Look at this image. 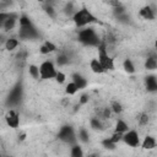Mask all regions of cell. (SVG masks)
<instances>
[{
    "label": "cell",
    "mask_w": 157,
    "mask_h": 157,
    "mask_svg": "<svg viewBox=\"0 0 157 157\" xmlns=\"http://www.w3.org/2000/svg\"><path fill=\"white\" fill-rule=\"evenodd\" d=\"M77 40L85 45V47H92V48H97L103 38L98 34V32L96 31V28H93L92 26H88V27H85V28H81L77 33Z\"/></svg>",
    "instance_id": "1"
},
{
    "label": "cell",
    "mask_w": 157,
    "mask_h": 157,
    "mask_svg": "<svg viewBox=\"0 0 157 157\" xmlns=\"http://www.w3.org/2000/svg\"><path fill=\"white\" fill-rule=\"evenodd\" d=\"M72 22L75 23V26L81 29V28H85V27H88L93 23H97L99 22L98 18L91 12L90 9H87L86 6H82L81 9H77V11L72 15L71 17Z\"/></svg>",
    "instance_id": "2"
},
{
    "label": "cell",
    "mask_w": 157,
    "mask_h": 157,
    "mask_svg": "<svg viewBox=\"0 0 157 157\" xmlns=\"http://www.w3.org/2000/svg\"><path fill=\"white\" fill-rule=\"evenodd\" d=\"M97 50H98V61L102 64L103 69L105 71H112L114 70V59L109 55V52H108V48L105 45V42L104 39L102 40V43L97 47Z\"/></svg>",
    "instance_id": "3"
},
{
    "label": "cell",
    "mask_w": 157,
    "mask_h": 157,
    "mask_svg": "<svg viewBox=\"0 0 157 157\" xmlns=\"http://www.w3.org/2000/svg\"><path fill=\"white\" fill-rule=\"evenodd\" d=\"M58 139H59L60 141L65 142V144H69L70 146L77 144L76 131H75V129H74L71 125H69V124H65V125H63V126L59 129Z\"/></svg>",
    "instance_id": "4"
},
{
    "label": "cell",
    "mask_w": 157,
    "mask_h": 157,
    "mask_svg": "<svg viewBox=\"0 0 157 157\" xmlns=\"http://www.w3.org/2000/svg\"><path fill=\"white\" fill-rule=\"evenodd\" d=\"M39 78L40 80H52L55 77L58 70L52 60H44L39 66Z\"/></svg>",
    "instance_id": "5"
},
{
    "label": "cell",
    "mask_w": 157,
    "mask_h": 157,
    "mask_svg": "<svg viewBox=\"0 0 157 157\" xmlns=\"http://www.w3.org/2000/svg\"><path fill=\"white\" fill-rule=\"evenodd\" d=\"M22 94H23V88H22V85L18 82L16 83L9 92V96L6 98V104L9 107H13V105H17L21 99H22Z\"/></svg>",
    "instance_id": "6"
},
{
    "label": "cell",
    "mask_w": 157,
    "mask_h": 157,
    "mask_svg": "<svg viewBox=\"0 0 157 157\" xmlns=\"http://www.w3.org/2000/svg\"><path fill=\"white\" fill-rule=\"evenodd\" d=\"M18 37L20 39L23 40H33V39H39L40 33L34 25H31L27 27H18Z\"/></svg>",
    "instance_id": "7"
},
{
    "label": "cell",
    "mask_w": 157,
    "mask_h": 157,
    "mask_svg": "<svg viewBox=\"0 0 157 157\" xmlns=\"http://www.w3.org/2000/svg\"><path fill=\"white\" fill-rule=\"evenodd\" d=\"M121 141H123L125 145H128V146H130V147H132V148L139 147L140 144H141V141H140V135H139V132H137L136 130H128L125 134H123Z\"/></svg>",
    "instance_id": "8"
},
{
    "label": "cell",
    "mask_w": 157,
    "mask_h": 157,
    "mask_svg": "<svg viewBox=\"0 0 157 157\" xmlns=\"http://www.w3.org/2000/svg\"><path fill=\"white\" fill-rule=\"evenodd\" d=\"M5 121L6 125L11 129H17L20 126V114L16 109H10L5 114Z\"/></svg>",
    "instance_id": "9"
},
{
    "label": "cell",
    "mask_w": 157,
    "mask_h": 157,
    "mask_svg": "<svg viewBox=\"0 0 157 157\" xmlns=\"http://www.w3.org/2000/svg\"><path fill=\"white\" fill-rule=\"evenodd\" d=\"M139 15L141 18L147 20V21H152L156 18V9L153 5H145L140 9Z\"/></svg>",
    "instance_id": "10"
},
{
    "label": "cell",
    "mask_w": 157,
    "mask_h": 157,
    "mask_svg": "<svg viewBox=\"0 0 157 157\" xmlns=\"http://www.w3.org/2000/svg\"><path fill=\"white\" fill-rule=\"evenodd\" d=\"M18 17H20V15H18L17 12H11L10 17H9L7 20H5V21L2 22V25H1L2 29H4L5 32H9V31L13 29L15 26H16V23H17V21H18Z\"/></svg>",
    "instance_id": "11"
},
{
    "label": "cell",
    "mask_w": 157,
    "mask_h": 157,
    "mask_svg": "<svg viewBox=\"0 0 157 157\" xmlns=\"http://www.w3.org/2000/svg\"><path fill=\"white\" fill-rule=\"evenodd\" d=\"M71 78H72V82L76 85V87H77L78 91L86 88L87 85H88L87 78H86L85 76H82L80 72H74V74L71 75Z\"/></svg>",
    "instance_id": "12"
},
{
    "label": "cell",
    "mask_w": 157,
    "mask_h": 157,
    "mask_svg": "<svg viewBox=\"0 0 157 157\" xmlns=\"http://www.w3.org/2000/svg\"><path fill=\"white\" fill-rule=\"evenodd\" d=\"M145 87L147 90V92L150 93H155L157 91V78L156 75H147L145 77Z\"/></svg>",
    "instance_id": "13"
},
{
    "label": "cell",
    "mask_w": 157,
    "mask_h": 157,
    "mask_svg": "<svg viewBox=\"0 0 157 157\" xmlns=\"http://www.w3.org/2000/svg\"><path fill=\"white\" fill-rule=\"evenodd\" d=\"M145 69L148 71H155L157 69V56L156 54H151L145 59V64H144Z\"/></svg>",
    "instance_id": "14"
},
{
    "label": "cell",
    "mask_w": 157,
    "mask_h": 157,
    "mask_svg": "<svg viewBox=\"0 0 157 157\" xmlns=\"http://www.w3.org/2000/svg\"><path fill=\"white\" fill-rule=\"evenodd\" d=\"M140 145H141V147H142L144 150H147V151H148V150H153V148L156 147L157 144H156V139H155L153 136H151V135H146Z\"/></svg>",
    "instance_id": "15"
},
{
    "label": "cell",
    "mask_w": 157,
    "mask_h": 157,
    "mask_svg": "<svg viewBox=\"0 0 157 157\" xmlns=\"http://www.w3.org/2000/svg\"><path fill=\"white\" fill-rule=\"evenodd\" d=\"M18 45H20V40H18L16 37H9V38H6V39H5V43H4L5 49H6V50H9V52L15 50Z\"/></svg>",
    "instance_id": "16"
},
{
    "label": "cell",
    "mask_w": 157,
    "mask_h": 157,
    "mask_svg": "<svg viewBox=\"0 0 157 157\" xmlns=\"http://www.w3.org/2000/svg\"><path fill=\"white\" fill-rule=\"evenodd\" d=\"M128 130H130L128 123L124 120V119H118L115 121V129H114V132H118V134H125Z\"/></svg>",
    "instance_id": "17"
},
{
    "label": "cell",
    "mask_w": 157,
    "mask_h": 157,
    "mask_svg": "<svg viewBox=\"0 0 157 157\" xmlns=\"http://www.w3.org/2000/svg\"><path fill=\"white\" fill-rule=\"evenodd\" d=\"M90 69H91V71L94 72V74H103V72H105V70L103 69L102 64L98 61L97 58L91 59V61H90Z\"/></svg>",
    "instance_id": "18"
},
{
    "label": "cell",
    "mask_w": 157,
    "mask_h": 157,
    "mask_svg": "<svg viewBox=\"0 0 157 157\" xmlns=\"http://www.w3.org/2000/svg\"><path fill=\"white\" fill-rule=\"evenodd\" d=\"M90 126H91V129H93L96 131H99V130L104 129V124H103L102 119H99L98 117H92L90 119Z\"/></svg>",
    "instance_id": "19"
},
{
    "label": "cell",
    "mask_w": 157,
    "mask_h": 157,
    "mask_svg": "<svg viewBox=\"0 0 157 157\" xmlns=\"http://www.w3.org/2000/svg\"><path fill=\"white\" fill-rule=\"evenodd\" d=\"M70 157H85V153H83V150H82L81 145H78V144L71 145V147H70Z\"/></svg>",
    "instance_id": "20"
},
{
    "label": "cell",
    "mask_w": 157,
    "mask_h": 157,
    "mask_svg": "<svg viewBox=\"0 0 157 157\" xmlns=\"http://www.w3.org/2000/svg\"><path fill=\"white\" fill-rule=\"evenodd\" d=\"M76 136H77V140L81 141V142H83V144H87L90 141V132L85 128H80L78 129V132L76 134Z\"/></svg>",
    "instance_id": "21"
},
{
    "label": "cell",
    "mask_w": 157,
    "mask_h": 157,
    "mask_svg": "<svg viewBox=\"0 0 157 157\" xmlns=\"http://www.w3.org/2000/svg\"><path fill=\"white\" fill-rule=\"evenodd\" d=\"M55 63L59 66H65L70 63V56L66 53H60V54H58V56L55 59Z\"/></svg>",
    "instance_id": "22"
},
{
    "label": "cell",
    "mask_w": 157,
    "mask_h": 157,
    "mask_svg": "<svg viewBox=\"0 0 157 157\" xmlns=\"http://www.w3.org/2000/svg\"><path fill=\"white\" fill-rule=\"evenodd\" d=\"M123 69H124L128 74H135V71H136V67H135L132 60L129 59V58H126V59L123 61Z\"/></svg>",
    "instance_id": "23"
},
{
    "label": "cell",
    "mask_w": 157,
    "mask_h": 157,
    "mask_svg": "<svg viewBox=\"0 0 157 157\" xmlns=\"http://www.w3.org/2000/svg\"><path fill=\"white\" fill-rule=\"evenodd\" d=\"M63 10H64V12H65L67 16H70V17H72V15L77 11V9H75V2H72V1L66 2Z\"/></svg>",
    "instance_id": "24"
},
{
    "label": "cell",
    "mask_w": 157,
    "mask_h": 157,
    "mask_svg": "<svg viewBox=\"0 0 157 157\" xmlns=\"http://www.w3.org/2000/svg\"><path fill=\"white\" fill-rule=\"evenodd\" d=\"M31 25H33V22L31 21V18L26 13L20 15V17H18V27H27V26H31Z\"/></svg>",
    "instance_id": "25"
},
{
    "label": "cell",
    "mask_w": 157,
    "mask_h": 157,
    "mask_svg": "<svg viewBox=\"0 0 157 157\" xmlns=\"http://www.w3.org/2000/svg\"><path fill=\"white\" fill-rule=\"evenodd\" d=\"M28 74L31 75L32 78L34 80H39V67L34 64H29L28 66Z\"/></svg>",
    "instance_id": "26"
},
{
    "label": "cell",
    "mask_w": 157,
    "mask_h": 157,
    "mask_svg": "<svg viewBox=\"0 0 157 157\" xmlns=\"http://www.w3.org/2000/svg\"><path fill=\"white\" fill-rule=\"evenodd\" d=\"M77 87H76V85L71 81V82H69V83H66V86H65V93L67 94V96H74V94H76L77 93Z\"/></svg>",
    "instance_id": "27"
},
{
    "label": "cell",
    "mask_w": 157,
    "mask_h": 157,
    "mask_svg": "<svg viewBox=\"0 0 157 157\" xmlns=\"http://www.w3.org/2000/svg\"><path fill=\"white\" fill-rule=\"evenodd\" d=\"M43 9H44L45 13H47L49 17H52V18H55V17H56V10L53 7V5H52L50 2H47Z\"/></svg>",
    "instance_id": "28"
},
{
    "label": "cell",
    "mask_w": 157,
    "mask_h": 157,
    "mask_svg": "<svg viewBox=\"0 0 157 157\" xmlns=\"http://www.w3.org/2000/svg\"><path fill=\"white\" fill-rule=\"evenodd\" d=\"M110 110H112V113H114V114H120V113L123 112V105H121V103L118 102V101H113L112 104H110Z\"/></svg>",
    "instance_id": "29"
},
{
    "label": "cell",
    "mask_w": 157,
    "mask_h": 157,
    "mask_svg": "<svg viewBox=\"0 0 157 157\" xmlns=\"http://www.w3.org/2000/svg\"><path fill=\"white\" fill-rule=\"evenodd\" d=\"M148 121H150V117H148L147 113H141V114L139 115V118H137V124H139V126H146V125L148 124Z\"/></svg>",
    "instance_id": "30"
},
{
    "label": "cell",
    "mask_w": 157,
    "mask_h": 157,
    "mask_svg": "<svg viewBox=\"0 0 157 157\" xmlns=\"http://www.w3.org/2000/svg\"><path fill=\"white\" fill-rule=\"evenodd\" d=\"M101 145H102L104 148H107V150H114V148H115V145L109 140V137L103 139V140L101 141Z\"/></svg>",
    "instance_id": "31"
},
{
    "label": "cell",
    "mask_w": 157,
    "mask_h": 157,
    "mask_svg": "<svg viewBox=\"0 0 157 157\" xmlns=\"http://www.w3.org/2000/svg\"><path fill=\"white\" fill-rule=\"evenodd\" d=\"M54 80H55L59 85H61V83L65 82V80H66V75H65L63 71H58L56 75H55V77H54Z\"/></svg>",
    "instance_id": "32"
},
{
    "label": "cell",
    "mask_w": 157,
    "mask_h": 157,
    "mask_svg": "<svg viewBox=\"0 0 157 157\" xmlns=\"http://www.w3.org/2000/svg\"><path fill=\"white\" fill-rule=\"evenodd\" d=\"M121 139H123V135H121V134H118V132H113L112 136H109V140H110L114 145H117L118 142H120Z\"/></svg>",
    "instance_id": "33"
},
{
    "label": "cell",
    "mask_w": 157,
    "mask_h": 157,
    "mask_svg": "<svg viewBox=\"0 0 157 157\" xmlns=\"http://www.w3.org/2000/svg\"><path fill=\"white\" fill-rule=\"evenodd\" d=\"M115 18H117L119 22H121V23H128V22L130 21V16L128 15V12L121 13V15H119V16H115Z\"/></svg>",
    "instance_id": "34"
},
{
    "label": "cell",
    "mask_w": 157,
    "mask_h": 157,
    "mask_svg": "<svg viewBox=\"0 0 157 157\" xmlns=\"http://www.w3.org/2000/svg\"><path fill=\"white\" fill-rule=\"evenodd\" d=\"M88 101H90L88 93H82V94L80 96V98H78V104H80V105H83V104L88 103Z\"/></svg>",
    "instance_id": "35"
},
{
    "label": "cell",
    "mask_w": 157,
    "mask_h": 157,
    "mask_svg": "<svg viewBox=\"0 0 157 157\" xmlns=\"http://www.w3.org/2000/svg\"><path fill=\"white\" fill-rule=\"evenodd\" d=\"M43 44H44V45L48 48V50H49L50 53H53V52H55V50L58 49V48H56V45H55L53 42H50V40H45Z\"/></svg>",
    "instance_id": "36"
},
{
    "label": "cell",
    "mask_w": 157,
    "mask_h": 157,
    "mask_svg": "<svg viewBox=\"0 0 157 157\" xmlns=\"http://www.w3.org/2000/svg\"><path fill=\"white\" fill-rule=\"evenodd\" d=\"M107 4H108V5H110V6H112V9H114V7L119 6V5H121L123 2H121V1H118V0H113V1L110 0V1H107Z\"/></svg>",
    "instance_id": "37"
},
{
    "label": "cell",
    "mask_w": 157,
    "mask_h": 157,
    "mask_svg": "<svg viewBox=\"0 0 157 157\" xmlns=\"http://www.w3.org/2000/svg\"><path fill=\"white\" fill-rule=\"evenodd\" d=\"M39 53L40 54H43V55H47V54H50V52L48 50V48L44 45V44H42L40 47H39Z\"/></svg>",
    "instance_id": "38"
},
{
    "label": "cell",
    "mask_w": 157,
    "mask_h": 157,
    "mask_svg": "<svg viewBox=\"0 0 157 157\" xmlns=\"http://www.w3.org/2000/svg\"><path fill=\"white\" fill-rule=\"evenodd\" d=\"M25 140H26V134H25V132L20 134V135H18V141H25Z\"/></svg>",
    "instance_id": "39"
},
{
    "label": "cell",
    "mask_w": 157,
    "mask_h": 157,
    "mask_svg": "<svg viewBox=\"0 0 157 157\" xmlns=\"http://www.w3.org/2000/svg\"><path fill=\"white\" fill-rule=\"evenodd\" d=\"M87 157H99V155H98V153H91V155H88Z\"/></svg>",
    "instance_id": "40"
},
{
    "label": "cell",
    "mask_w": 157,
    "mask_h": 157,
    "mask_svg": "<svg viewBox=\"0 0 157 157\" xmlns=\"http://www.w3.org/2000/svg\"><path fill=\"white\" fill-rule=\"evenodd\" d=\"M6 157H13V156H6Z\"/></svg>",
    "instance_id": "41"
}]
</instances>
